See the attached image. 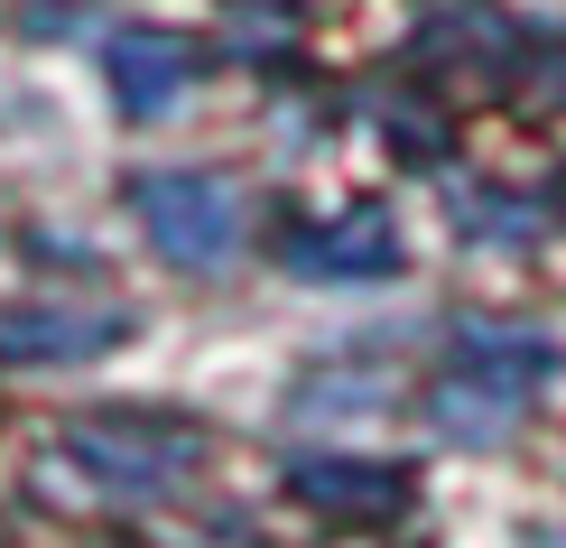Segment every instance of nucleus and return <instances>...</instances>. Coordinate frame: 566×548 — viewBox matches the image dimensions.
<instances>
[{"label":"nucleus","instance_id":"1","mask_svg":"<svg viewBox=\"0 0 566 548\" xmlns=\"http://www.w3.org/2000/svg\"><path fill=\"white\" fill-rule=\"evenodd\" d=\"M557 372V344L548 335H492V325H464V353H455V381L437 391V418H455L464 437H502V418L521 400L548 391Z\"/></svg>","mask_w":566,"mask_h":548},{"label":"nucleus","instance_id":"2","mask_svg":"<svg viewBox=\"0 0 566 548\" xmlns=\"http://www.w3.org/2000/svg\"><path fill=\"white\" fill-rule=\"evenodd\" d=\"M139 224H149V242L186 260V270H214V260H232V242H242V205H232L223 177H196V168H158L130 186Z\"/></svg>","mask_w":566,"mask_h":548},{"label":"nucleus","instance_id":"3","mask_svg":"<svg viewBox=\"0 0 566 548\" xmlns=\"http://www.w3.org/2000/svg\"><path fill=\"white\" fill-rule=\"evenodd\" d=\"M75 465L103 493H122V503H149V493H168L177 474L196 465V437L168 427V418H84L75 427Z\"/></svg>","mask_w":566,"mask_h":548},{"label":"nucleus","instance_id":"4","mask_svg":"<svg viewBox=\"0 0 566 548\" xmlns=\"http://www.w3.org/2000/svg\"><path fill=\"white\" fill-rule=\"evenodd\" d=\"M399 260V224L381 205H353L335 214V224H316V232H289V270L297 279H371V270H390Z\"/></svg>","mask_w":566,"mask_h":548},{"label":"nucleus","instance_id":"5","mask_svg":"<svg viewBox=\"0 0 566 548\" xmlns=\"http://www.w3.org/2000/svg\"><path fill=\"white\" fill-rule=\"evenodd\" d=\"M122 307H10L0 317V353L10 363H84V353L122 344Z\"/></svg>","mask_w":566,"mask_h":548},{"label":"nucleus","instance_id":"6","mask_svg":"<svg viewBox=\"0 0 566 548\" xmlns=\"http://www.w3.org/2000/svg\"><path fill=\"white\" fill-rule=\"evenodd\" d=\"M112 84H122V112H168L196 84V56L177 38H122L112 46Z\"/></svg>","mask_w":566,"mask_h":548},{"label":"nucleus","instance_id":"7","mask_svg":"<svg viewBox=\"0 0 566 548\" xmlns=\"http://www.w3.org/2000/svg\"><path fill=\"white\" fill-rule=\"evenodd\" d=\"M297 493H335V511H390L409 493V474H390V465H297Z\"/></svg>","mask_w":566,"mask_h":548},{"label":"nucleus","instance_id":"8","mask_svg":"<svg viewBox=\"0 0 566 548\" xmlns=\"http://www.w3.org/2000/svg\"><path fill=\"white\" fill-rule=\"evenodd\" d=\"M538 548H566V539H538Z\"/></svg>","mask_w":566,"mask_h":548}]
</instances>
